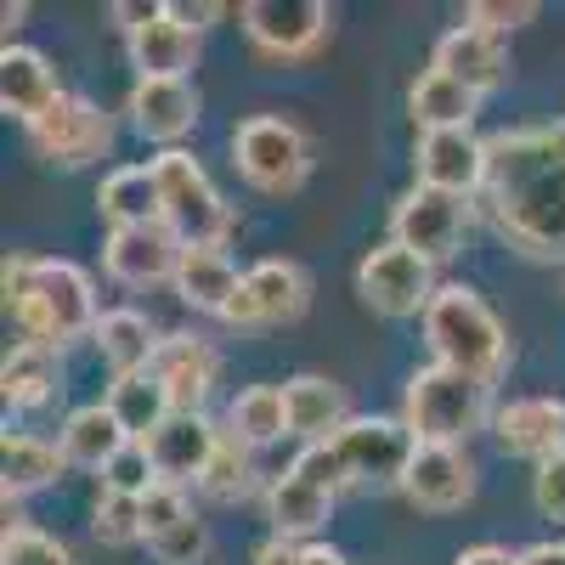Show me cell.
Returning a JSON list of instances; mask_svg holds the SVG:
<instances>
[{"label": "cell", "instance_id": "6da1fadb", "mask_svg": "<svg viewBox=\"0 0 565 565\" xmlns=\"http://www.w3.org/2000/svg\"><path fill=\"white\" fill-rule=\"evenodd\" d=\"M481 204L509 249L565 266V130L521 125L487 141Z\"/></svg>", "mask_w": 565, "mask_h": 565}, {"label": "cell", "instance_id": "7a4b0ae2", "mask_svg": "<svg viewBox=\"0 0 565 565\" xmlns=\"http://www.w3.org/2000/svg\"><path fill=\"white\" fill-rule=\"evenodd\" d=\"M0 282H7V311L23 328V340H34L45 351H63L74 340L97 334L103 311H97V282H90L85 266L12 255Z\"/></svg>", "mask_w": 565, "mask_h": 565}, {"label": "cell", "instance_id": "3957f363", "mask_svg": "<svg viewBox=\"0 0 565 565\" xmlns=\"http://www.w3.org/2000/svg\"><path fill=\"white\" fill-rule=\"evenodd\" d=\"M424 340L441 367H458L481 385H498V373L509 367V328L469 282H441V295L424 311Z\"/></svg>", "mask_w": 565, "mask_h": 565}, {"label": "cell", "instance_id": "277c9868", "mask_svg": "<svg viewBox=\"0 0 565 565\" xmlns=\"http://www.w3.org/2000/svg\"><path fill=\"white\" fill-rule=\"evenodd\" d=\"M492 385L469 380L458 367H413V380L402 391V418L418 441H436V447H463L476 430L492 424Z\"/></svg>", "mask_w": 565, "mask_h": 565}, {"label": "cell", "instance_id": "5b68a950", "mask_svg": "<svg viewBox=\"0 0 565 565\" xmlns=\"http://www.w3.org/2000/svg\"><path fill=\"white\" fill-rule=\"evenodd\" d=\"M148 164H153L159 193H164V226L181 238V249H226V238L238 232V215L215 193L210 170L186 148H170Z\"/></svg>", "mask_w": 565, "mask_h": 565}, {"label": "cell", "instance_id": "8992f818", "mask_svg": "<svg viewBox=\"0 0 565 565\" xmlns=\"http://www.w3.org/2000/svg\"><path fill=\"white\" fill-rule=\"evenodd\" d=\"M232 164L255 193H300L311 175V136L282 114H255L232 130Z\"/></svg>", "mask_w": 565, "mask_h": 565}, {"label": "cell", "instance_id": "52a82bcc", "mask_svg": "<svg viewBox=\"0 0 565 565\" xmlns=\"http://www.w3.org/2000/svg\"><path fill=\"white\" fill-rule=\"evenodd\" d=\"M356 295H362L367 311H380V317H424L430 300L441 295V282H436V266L424 255H413L396 238H385V244H373L356 260Z\"/></svg>", "mask_w": 565, "mask_h": 565}, {"label": "cell", "instance_id": "ba28073f", "mask_svg": "<svg viewBox=\"0 0 565 565\" xmlns=\"http://www.w3.org/2000/svg\"><path fill=\"white\" fill-rule=\"evenodd\" d=\"M23 136H29L34 159L63 164V170H85V164H97L114 148V119L90 97H79V90H63L40 119L23 125Z\"/></svg>", "mask_w": 565, "mask_h": 565}, {"label": "cell", "instance_id": "9c48e42d", "mask_svg": "<svg viewBox=\"0 0 565 565\" xmlns=\"http://www.w3.org/2000/svg\"><path fill=\"white\" fill-rule=\"evenodd\" d=\"M469 215H476V204H469V199L413 181L407 193L396 199V210H391V238H396L402 249L424 255L430 266H441V260H452V255L463 249Z\"/></svg>", "mask_w": 565, "mask_h": 565}, {"label": "cell", "instance_id": "30bf717a", "mask_svg": "<svg viewBox=\"0 0 565 565\" xmlns=\"http://www.w3.org/2000/svg\"><path fill=\"white\" fill-rule=\"evenodd\" d=\"M238 23H244V34L260 57L306 63L328 45V34H334V7H328V0H249L238 12Z\"/></svg>", "mask_w": 565, "mask_h": 565}, {"label": "cell", "instance_id": "8fae6325", "mask_svg": "<svg viewBox=\"0 0 565 565\" xmlns=\"http://www.w3.org/2000/svg\"><path fill=\"white\" fill-rule=\"evenodd\" d=\"M334 447L351 463V481L373 487V492H391L407 481V463L418 452V436L407 430V418H385V413H356L345 430L334 436Z\"/></svg>", "mask_w": 565, "mask_h": 565}, {"label": "cell", "instance_id": "7c38bea8", "mask_svg": "<svg viewBox=\"0 0 565 565\" xmlns=\"http://www.w3.org/2000/svg\"><path fill=\"white\" fill-rule=\"evenodd\" d=\"M103 266L114 282L125 289H153V282H175V266H181V238L164 226V221H148V226H114L108 244H103Z\"/></svg>", "mask_w": 565, "mask_h": 565}, {"label": "cell", "instance_id": "4fadbf2b", "mask_svg": "<svg viewBox=\"0 0 565 565\" xmlns=\"http://www.w3.org/2000/svg\"><path fill=\"white\" fill-rule=\"evenodd\" d=\"M413 170L424 186H441V193H458V199H481L487 141L476 130H424L413 148Z\"/></svg>", "mask_w": 565, "mask_h": 565}, {"label": "cell", "instance_id": "5bb4252c", "mask_svg": "<svg viewBox=\"0 0 565 565\" xmlns=\"http://www.w3.org/2000/svg\"><path fill=\"white\" fill-rule=\"evenodd\" d=\"M199 85L193 79H136L130 97H125V114H130V130L159 141V153L181 148V136H193L199 125Z\"/></svg>", "mask_w": 565, "mask_h": 565}, {"label": "cell", "instance_id": "9a60e30c", "mask_svg": "<svg viewBox=\"0 0 565 565\" xmlns=\"http://www.w3.org/2000/svg\"><path fill=\"white\" fill-rule=\"evenodd\" d=\"M402 492H407V503L424 509V514H452V509H463L469 498H476V463H469L463 447L418 441Z\"/></svg>", "mask_w": 565, "mask_h": 565}, {"label": "cell", "instance_id": "2e32d148", "mask_svg": "<svg viewBox=\"0 0 565 565\" xmlns=\"http://www.w3.org/2000/svg\"><path fill=\"white\" fill-rule=\"evenodd\" d=\"M492 436L503 452L543 463V458L565 452V402L559 396H514L492 413Z\"/></svg>", "mask_w": 565, "mask_h": 565}, {"label": "cell", "instance_id": "e0dca14e", "mask_svg": "<svg viewBox=\"0 0 565 565\" xmlns=\"http://www.w3.org/2000/svg\"><path fill=\"white\" fill-rule=\"evenodd\" d=\"M153 373L164 380L175 413H204V402L221 380V351L204 334H164L159 356H153Z\"/></svg>", "mask_w": 565, "mask_h": 565}, {"label": "cell", "instance_id": "ac0fdd59", "mask_svg": "<svg viewBox=\"0 0 565 565\" xmlns=\"http://www.w3.org/2000/svg\"><path fill=\"white\" fill-rule=\"evenodd\" d=\"M221 436H226V430H215L210 413H175L164 430L148 441V458H153V469H159V481H170V487H199L204 469H210V458H215V447H221Z\"/></svg>", "mask_w": 565, "mask_h": 565}, {"label": "cell", "instance_id": "d6986e66", "mask_svg": "<svg viewBox=\"0 0 565 565\" xmlns=\"http://www.w3.org/2000/svg\"><path fill=\"white\" fill-rule=\"evenodd\" d=\"M430 68L452 74L458 85L476 90V97H487V90H498V85L509 79V45H503V34H487V29L458 23V29H447V34L436 40Z\"/></svg>", "mask_w": 565, "mask_h": 565}, {"label": "cell", "instance_id": "ffe728a7", "mask_svg": "<svg viewBox=\"0 0 565 565\" xmlns=\"http://www.w3.org/2000/svg\"><path fill=\"white\" fill-rule=\"evenodd\" d=\"M282 402H289V436H300V447L306 441H334L356 418L345 385L322 380V373H295V380L282 385Z\"/></svg>", "mask_w": 565, "mask_h": 565}, {"label": "cell", "instance_id": "44dd1931", "mask_svg": "<svg viewBox=\"0 0 565 565\" xmlns=\"http://www.w3.org/2000/svg\"><path fill=\"white\" fill-rule=\"evenodd\" d=\"M57 97H63V79H57V68H52L45 52H34V45H7V52H0V108H7L12 119L29 125Z\"/></svg>", "mask_w": 565, "mask_h": 565}, {"label": "cell", "instance_id": "7402d4cb", "mask_svg": "<svg viewBox=\"0 0 565 565\" xmlns=\"http://www.w3.org/2000/svg\"><path fill=\"white\" fill-rule=\"evenodd\" d=\"M125 52H130V68L136 79H186L199 63V34L181 29L164 7V18L141 23L136 34H125Z\"/></svg>", "mask_w": 565, "mask_h": 565}, {"label": "cell", "instance_id": "603a6c76", "mask_svg": "<svg viewBox=\"0 0 565 565\" xmlns=\"http://www.w3.org/2000/svg\"><path fill=\"white\" fill-rule=\"evenodd\" d=\"M159 328L141 317L136 306H114V311H103V322H97V334H90V345H97V356L108 362V373L114 380H130V373H148L153 367V356H159Z\"/></svg>", "mask_w": 565, "mask_h": 565}, {"label": "cell", "instance_id": "cb8c5ba5", "mask_svg": "<svg viewBox=\"0 0 565 565\" xmlns=\"http://www.w3.org/2000/svg\"><path fill=\"white\" fill-rule=\"evenodd\" d=\"M57 447H63V458H68L74 469H97V476H103V469L130 447V436H125V424L114 418L108 402H90V407H74V413L63 418Z\"/></svg>", "mask_w": 565, "mask_h": 565}, {"label": "cell", "instance_id": "d4e9b609", "mask_svg": "<svg viewBox=\"0 0 565 565\" xmlns=\"http://www.w3.org/2000/svg\"><path fill=\"white\" fill-rule=\"evenodd\" d=\"M63 391V351H45L34 340H18L0 362V396L18 413H34Z\"/></svg>", "mask_w": 565, "mask_h": 565}, {"label": "cell", "instance_id": "484cf974", "mask_svg": "<svg viewBox=\"0 0 565 565\" xmlns=\"http://www.w3.org/2000/svg\"><path fill=\"white\" fill-rule=\"evenodd\" d=\"M328 514H334V498L306 487L300 476L266 481V526H271V537H282V543H317V532L328 526Z\"/></svg>", "mask_w": 565, "mask_h": 565}, {"label": "cell", "instance_id": "4316f807", "mask_svg": "<svg viewBox=\"0 0 565 565\" xmlns=\"http://www.w3.org/2000/svg\"><path fill=\"white\" fill-rule=\"evenodd\" d=\"M238 282H244V271L232 266L226 249H181V266H175V282H170V289H175L181 306L221 317L226 300L238 295Z\"/></svg>", "mask_w": 565, "mask_h": 565}, {"label": "cell", "instance_id": "83f0119b", "mask_svg": "<svg viewBox=\"0 0 565 565\" xmlns=\"http://www.w3.org/2000/svg\"><path fill=\"white\" fill-rule=\"evenodd\" d=\"M476 108H481L476 90L458 85V79L441 74V68H424V74L407 85V114H413L418 136H424V130H469Z\"/></svg>", "mask_w": 565, "mask_h": 565}, {"label": "cell", "instance_id": "f1b7e54d", "mask_svg": "<svg viewBox=\"0 0 565 565\" xmlns=\"http://www.w3.org/2000/svg\"><path fill=\"white\" fill-rule=\"evenodd\" d=\"M244 282H249V295H255V306H260L266 322H300L306 306H311V271L300 260L266 255V260H255L244 271Z\"/></svg>", "mask_w": 565, "mask_h": 565}, {"label": "cell", "instance_id": "f546056e", "mask_svg": "<svg viewBox=\"0 0 565 565\" xmlns=\"http://www.w3.org/2000/svg\"><path fill=\"white\" fill-rule=\"evenodd\" d=\"M97 210H103L114 226L164 221V193H159L153 164H119V170H108L103 186H97Z\"/></svg>", "mask_w": 565, "mask_h": 565}, {"label": "cell", "instance_id": "4dcf8cb0", "mask_svg": "<svg viewBox=\"0 0 565 565\" xmlns=\"http://www.w3.org/2000/svg\"><path fill=\"white\" fill-rule=\"evenodd\" d=\"M108 407L125 424L130 441H153L164 424L175 418V402H170V391H164V380H159L153 367L148 373H130V380H114L108 385Z\"/></svg>", "mask_w": 565, "mask_h": 565}, {"label": "cell", "instance_id": "1f68e13d", "mask_svg": "<svg viewBox=\"0 0 565 565\" xmlns=\"http://www.w3.org/2000/svg\"><path fill=\"white\" fill-rule=\"evenodd\" d=\"M63 469H68V458H63L57 441L12 436V430H7V441H0V481H7V503H18V498H29L40 487H52Z\"/></svg>", "mask_w": 565, "mask_h": 565}, {"label": "cell", "instance_id": "d6a6232c", "mask_svg": "<svg viewBox=\"0 0 565 565\" xmlns=\"http://www.w3.org/2000/svg\"><path fill=\"white\" fill-rule=\"evenodd\" d=\"M226 430L244 447H271L289 436V402H282V385H249L232 396L226 407Z\"/></svg>", "mask_w": 565, "mask_h": 565}, {"label": "cell", "instance_id": "836d02e7", "mask_svg": "<svg viewBox=\"0 0 565 565\" xmlns=\"http://www.w3.org/2000/svg\"><path fill=\"white\" fill-rule=\"evenodd\" d=\"M199 487H204L215 503H238V498H249V492H255V447H244L238 436L226 430Z\"/></svg>", "mask_w": 565, "mask_h": 565}, {"label": "cell", "instance_id": "e575fe53", "mask_svg": "<svg viewBox=\"0 0 565 565\" xmlns=\"http://www.w3.org/2000/svg\"><path fill=\"white\" fill-rule=\"evenodd\" d=\"M90 532H97V543H108V548L148 543V532H141V498L97 492V509H90Z\"/></svg>", "mask_w": 565, "mask_h": 565}, {"label": "cell", "instance_id": "d590c367", "mask_svg": "<svg viewBox=\"0 0 565 565\" xmlns=\"http://www.w3.org/2000/svg\"><path fill=\"white\" fill-rule=\"evenodd\" d=\"M289 476H300L306 487H317V492H328V498H340L345 487H356V481H351V463H345V452H340L334 441H306V447L295 452V463H289Z\"/></svg>", "mask_w": 565, "mask_h": 565}, {"label": "cell", "instance_id": "8d00e7d4", "mask_svg": "<svg viewBox=\"0 0 565 565\" xmlns=\"http://www.w3.org/2000/svg\"><path fill=\"white\" fill-rule=\"evenodd\" d=\"M0 565H74V554L57 537H45L40 526L7 521V532H0Z\"/></svg>", "mask_w": 565, "mask_h": 565}, {"label": "cell", "instance_id": "74e56055", "mask_svg": "<svg viewBox=\"0 0 565 565\" xmlns=\"http://www.w3.org/2000/svg\"><path fill=\"white\" fill-rule=\"evenodd\" d=\"M159 487V469L148 458V441H130L108 469H103V492H125V498H148Z\"/></svg>", "mask_w": 565, "mask_h": 565}, {"label": "cell", "instance_id": "f35d334b", "mask_svg": "<svg viewBox=\"0 0 565 565\" xmlns=\"http://www.w3.org/2000/svg\"><path fill=\"white\" fill-rule=\"evenodd\" d=\"M148 554H153L159 565H199V559L210 554V521L186 514L181 526H170V532H159V537L148 543Z\"/></svg>", "mask_w": 565, "mask_h": 565}, {"label": "cell", "instance_id": "ab89813d", "mask_svg": "<svg viewBox=\"0 0 565 565\" xmlns=\"http://www.w3.org/2000/svg\"><path fill=\"white\" fill-rule=\"evenodd\" d=\"M537 18V0H469L458 12V23L469 29H487V34H509V29H526Z\"/></svg>", "mask_w": 565, "mask_h": 565}, {"label": "cell", "instance_id": "60d3db41", "mask_svg": "<svg viewBox=\"0 0 565 565\" xmlns=\"http://www.w3.org/2000/svg\"><path fill=\"white\" fill-rule=\"evenodd\" d=\"M186 514H193V498H186V487H170V481H159L148 498H141V532H148V543H153L159 532L181 526Z\"/></svg>", "mask_w": 565, "mask_h": 565}, {"label": "cell", "instance_id": "b9f144b4", "mask_svg": "<svg viewBox=\"0 0 565 565\" xmlns=\"http://www.w3.org/2000/svg\"><path fill=\"white\" fill-rule=\"evenodd\" d=\"M532 503H537L543 521L565 526V452H554V458H543L532 469Z\"/></svg>", "mask_w": 565, "mask_h": 565}, {"label": "cell", "instance_id": "7bdbcfd3", "mask_svg": "<svg viewBox=\"0 0 565 565\" xmlns=\"http://www.w3.org/2000/svg\"><path fill=\"white\" fill-rule=\"evenodd\" d=\"M164 7L181 29H193V34H204L215 18H226V7H215V0H164Z\"/></svg>", "mask_w": 565, "mask_h": 565}, {"label": "cell", "instance_id": "ee69618b", "mask_svg": "<svg viewBox=\"0 0 565 565\" xmlns=\"http://www.w3.org/2000/svg\"><path fill=\"white\" fill-rule=\"evenodd\" d=\"M221 322H226V328H266V317H260V306H255V295H249V282H238V295L226 300Z\"/></svg>", "mask_w": 565, "mask_h": 565}, {"label": "cell", "instance_id": "f6af8a7d", "mask_svg": "<svg viewBox=\"0 0 565 565\" xmlns=\"http://www.w3.org/2000/svg\"><path fill=\"white\" fill-rule=\"evenodd\" d=\"M153 18H164V0H119V7H114V23L125 34H136L141 23H153Z\"/></svg>", "mask_w": 565, "mask_h": 565}, {"label": "cell", "instance_id": "bcb514c9", "mask_svg": "<svg viewBox=\"0 0 565 565\" xmlns=\"http://www.w3.org/2000/svg\"><path fill=\"white\" fill-rule=\"evenodd\" d=\"M452 565H521V554H509L498 543H476V548H463Z\"/></svg>", "mask_w": 565, "mask_h": 565}, {"label": "cell", "instance_id": "7dc6e473", "mask_svg": "<svg viewBox=\"0 0 565 565\" xmlns=\"http://www.w3.org/2000/svg\"><path fill=\"white\" fill-rule=\"evenodd\" d=\"M300 559V543H282V537H266L255 548V565H295Z\"/></svg>", "mask_w": 565, "mask_h": 565}, {"label": "cell", "instance_id": "c3c4849f", "mask_svg": "<svg viewBox=\"0 0 565 565\" xmlns=\"http://www.w3.org/2000/svg\"><path fill=\"white\" fill-rule=\"evenodd\" d=\"M295 565H351L334 543H300V559Z\"/></svg>", "mask_w": 565, "mask_h": 565}, {"label": "cell", "instance_id": "681fc988", "mask_svg": "<svg viewBox=\"0 0 565 565\" xmlns=\"http://www.w3.org/2000/svg\"><path fill=\"white\" fill-rule=\"evenodd\" d=\"M521 565H565V543H532L521 548Z\"/></svg>", "mask_w": 565, "mask_h": 565}, {"label": "cell", "instance_id": "f907efd6", "mask_svg": "<svg viewBox=\"0 0 565 565\" xmlns=\"http://www.w3.org/2000/svg\"><path fill=\"white\" fill-rule=\"evenodd\" d=\"M23 18H29L23 0H7V7H0V29H7V45H12V34L23 29Z\"/></svg>", "mask_w": 565, "mask_h": 565}, {"label": "cell", "instance_id": "816d5d0a", "mask_svg": "<svg viewBox=\"0 0 565 565\" xmlns=\"http://www.w3.org/2000/svg\"><path fill=\"white\" fill-rule=\"evenodd\" d=\"M559 130H565V119H559Z\"/></svg>", "mask_w": 565, "mask_h": 565}]
</instances>
